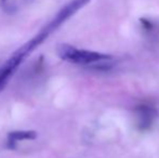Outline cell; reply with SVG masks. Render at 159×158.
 I'll return each mask as SVG.
<instances>
[{
    "mask_svg": "<svg viewBox=\"0 0 159 158\" xmlns=\"http://www.w3.org/2000/svg\"><path fill=\"white\" fill-rule=\"evenodd\" d=\"M1 1H6V0H1Z\"/></svg>",
    "mask_w": 159,
    "mask_h": 158,
    "instance_id": "obj_8",
    "label": "cell"
},
{
    "mask_svg": "<svg viewBox=\"0 0 159 158\" xmlns=\"http://www.w3.org/2000/svg\"><path fill=\"white\" fill-rule=\"evenodd\" d=\"M134 114L136 118V127L140 131H148L158 116L155 107L145 105V104L136 106L134 110Z\"/></svg>",
    "mask_w": 159,
    "mask_h": 158,
    "instance_id": "obj_3",
    "label": "cell"
},
{
    "mask_svg": "<svg viewBox=\"0 0 159 158\" xmlns=\"http://www.w3.org/2000/svg\"><path fill=\"white\" fill-rule=\"evenodd\" d=\"M57 53L60 59L73 64L89 65L96 62L113 60V56L105 53L95 52V51L82 50L68 43H60L57 47Z\"/></svg>",
    "mask_w": 159,
    "mask_h": 158,
    "instance_id": "obj_1",
    "label": "cell"
},
{
    "mask_svg": "<svg viewBox=\"0 0 159 158\" xmlns=\"http://www.w3.org/2000/svg\"><path fill=\"white\" fill-rule=\"evenodd\" d=\"M90 1L91 0H71V1H69L57 13V15L51 20L50 23H48L40 30L39 34L47 39L54 30H57L60 26L63 25L67 20L70 19L74 14H76L80 9L87 6Z\"/></svg>",
    "mask_w": 159,
    "mask_h": 158,
    "instance_id": "obj_2",
    "label": "cell"
},
{
    "mask_svg": "<svg viewBox=\"0 0 159 158\" xmlns=\"http://www.w3.org/2000/svg\"><path fill=\"white\" fill-rule=\"evenodd\" d=\"M37 132L33 130H16L11 131L8 134L7 140V147L8 148H15L16 143L23 140H36L37 139Z\"/></svg>",
    "mask_w": 159,
    "mask_h": 158,
    "instance_id": "obj_5",
    "label": "cell"
},
{
    "mask_svg": "<svg viewBox=\"0 0 159 158\" xmlns=\"http://www.w3.org/2000/svg\"><path fill=\"white\" fill-rule=\"evenodd\" d=\"M141 23L144 25V27L146 28V29H149V28H152V25H151V23H149L148 21H146V20H144V19H142L141 20Z\"/></svg>",
    "mask_w": 159,
    "mask_h": 158,
    "instance_id": "obj_6",
    "label": "cell"
},
{
    "mask_svg": "<svg viewBox=\"0 0 159 158\" xmlns=\"http://www.w3.org/2000/svg\"><path fill=\"white\" fill-rule=\"evenodd\" d=\"M24 57L17 54L16 52L13 53V55L3 64L1 68H0V93L3 91L6 86L8 84L9 80L11 79L12 75L17 70L20 64L23 62Z\"/></svg>",
    "mask_w": 159,
    "mask_h": 158,
    "instance_id": "obj_4",
    "label": "cell"
},
{
    "mask_svg": "<svg viewBox=\"0 0 159 158\" xmlns=\"http://www.w3.org/2000/svg\"><path fill=\"white\" fill-rule=\"evenodd\" d=\"M26 1H32V0H26Z\"/></svg>",
    "mask_w": 159,
    "mask_h": 158,
    "instance_id": "obj_7",
    "label": "cell"
}]
</instances>
